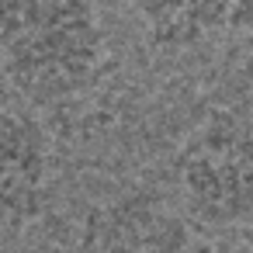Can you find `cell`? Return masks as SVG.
Wrapping results in <instances>:
<instances>
[{
    "label": "cell",
    "instance_id": "cell-1",
    "mask_svg": "<svg viewBox=\"0 0 253 253\" xmlns=\"http://www.w3.org/2000/svg\"><path fill=\"white\" fill-rule=\"evenodd\" d=\"M101 49L90 0H0V63L32 104L80 94L97 73Z\"/></svg>",
    "mask_w": 253,
    "mask_h": 253
},
{
    "label": "cell",
    "instance_id": "cell-2",
    "mask_svg": "<svg viewBox=\"0 0 253 253\" xmlns=\"http://www.w3.org/2000/svg\"><path fill=\"white\" fill-rule=\"evenodd\" d=\"M177 184L194 222L225 229L253 218V125L211 111L177 156Z\"/></svg>",
    "mask_w": 253,
    "mask_h": 253
},
{
    "label": "cell",
    "instance_id": "cell-3",
    "mask_svg": "<svg viewBox=\"0 0 253 253\" xmlns=\"http://www.w3.org/2000/svg\"><path fill=\"white\" fill-rule=\"evenodd\" d=\"M49 142L35 118L0 108V232L28 229L45 208Z\"/></svg>",
    "mask_w": 253,
    "mask_h": 253
},
{
    "label": "cell",
    "instance_id": "cell-4",
    "mask_svg": "<svg viewBox=\"0 0 253 253\" xmlns=\"http://www.w3.org/2000/svg\"><path fill=\"white\" fill-rule=\"evenodd\" d=\"M146 35L163 49H187L229 25V0H132Z\"/></svg>",
    "mask_w": 253,
    "mask_h": 253
},
{
    "label": "cell",
    "instance_id": "cell-5",
    "mask_svg": "<svg viewBox=\"0 0 253 253\" xmlns=\"http://www.w3.org/2000/svg\"><path fill=\"white\" fill-rule=\"evenodd\" d=\"M229 25L253 49V0H229Z\"/></svg>",
    "mask_w": 253,
    "mask_h": 253
},
{
    "label": "cell",
    "instance_id": "cell-6",
    "mask_svg": "<svg viewBox=\"0 0 253 253\" xmlns=\"http://www.w3.org/2000/svg\"><path fill=\"white\" fill-rule=\"evenodd\" d=\"M191 253H253L250 246H243V243H229V239H211V243H201V246H194Z\"/></svg>",
    "mask_w": 253,
    "mask_h": 253
}]
</instances>
